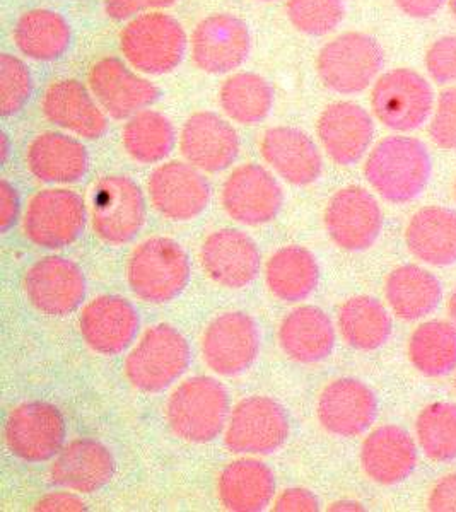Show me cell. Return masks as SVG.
I'll return each mask as SVG.
<instances>
[{
	"label": "cell",
	"mask_w": 456,
	"mask_h": 512,
	"mask_svg": "<svg viewBox=\"0 0 456 512\" xmlns=\"http://www.w3.org/2000/svg\"><path fill=\"white\" fill-rule=\"evenodd\" d=\"M318 509L320 504L315 495L311 494L310 490L299 487L281 492L272 506V511L277 512H315Z\"/></svg>",
	"instance_id": "obj_45"
},
{
	"label": "cell",
	"mask_w": 456,
	"mask_h": 512,
	"mask_svg": "<svg viewBox=\"0 0 456 512\" xmlns=\"http://www.w3.org/2000/svg\"><path fill=\"white\" fill-rule=\"evenodd\" d=\"M433 89L412 69H393L375 82L371 108L386 128L410 132L426 123L433 111Z\"/></svg>",
	"instance_id": "obj_9"
},
{
	"label": "cell",
	"mask_w": 456,
	"mask_h": 512,
	"mask_svg": "<svg viewBox=\"0 0 456 512\" xmlns=\"http://www.w3.org/2000/svg\"><path fill=\"white\" fill-rule=\"evenodd\" d=\"M86 224V205L67 188H47L33 195L24 212L23 233L48 250L72 245Z\"/></svg>",
	"instance_id": "obj_8"
},
{
	"label": "cell",
	"mask_w": 456,
	"mask_h": 512,
	"mask_svg": "<svg viewBox=\"0 0 456 512\" xmlns=\"http://www.w3.org/2000/svg\"><path fill=\"white\" fill-rule=\"evenodd\" d=\"M445 0H395L398 9L410 18H431L441 9Z\"/></svg>",
	"instance_id": "obj_49"
},
{
	"label": "cell",
	"mask_w": 456,
	"mask_h": 512,
	"mask_svg": "<svg viewBox=\"0 0 456 512\" xmlns=\"http://www.w3.org/2000/svg\"><path fill=\"white\" fill-rule=\"evenodd\" d=\"M455 197H456V181H455Z\"/></svg>",
	"instance_id": "obj_55"
},
{
	"label": "cell",
	"mask_w": 456,
	"mask_h": 512,
	"mask_svg": "<svg viewBox=\"0 0 456 512\" xmlns=\"http://www.w3.org/2000/svg\"><path fill=\"white\" fill-rule=\"evenodd\" d=\"M410 362L424 376H443L456 367V326L448 321H427L412 333Z\"/></svg>",
	"instance_id": "obj_38"
},
{
	"label": "cell",
	"mask_w": 456,
	"mask_h": 512,
	"mask_svg": "<svg viewBox=\"0 0 456 512\" xmlns=\"http://www.w3.org/2000/svg\"><path fill=\"white\" fill-rule=\"evenodd\" d=\"M450 9L453 12V16L456 18V0H450Z\"/></svg>",
	"instance_id": "obj_53"
},
{
	"label": "cell",
	"mask_w": 456,
	"mask_h": 512,
	"mask_svg": "<svg viewBox=\"0 0 456 512\" xmlns=\"http://www.w3.org/2000/svg\"><path fill=\"white\" fill-rule=\"evenodd\" d=\"M166 420L173 434L183 441L211 443L228 425V391L207 376L187 379L168 398Z\"/></svg>",
	"instance_id": "obj_2"
},
{
	"label": "cell",
	"mask_w": 456,
	"mask_h": 512,
	"mask_svg": "<svg viewBox=\"0 0 456 512\" xmlns=\"http://www.w3.org/2000/svg\"><path fill=\"white\" fill-rule=\"evenodd\" d=\"M417 439L427 458L451 461L456 458V405L433 403L424 408L416 422Z\"/></svg>",
	"instance_id": "obj_39"
},
{
	"label": "cell",
	"mask_w": 456,
	"mask_h": 512,
	"mask_svg": "<svg viewBox=\"0 0 456 512\" xmlns=\"http://www.w3.org/2000/svg\"><path fill=\"white\" fill-rule=\"evenodd\" d=\"M260 154L282 180L294 187L311 185L322 175V154L310 135L299 128H269L260 140Z\"/></svg>",
	"instance_id": "obj_25"
},
{
	"label": "cell",
	"mask_w": 456,
	"mask_h": 512,
	"mask_svg": "<svg viewBox=\"0 0 456 512\" xmlns=\"http://www.w3.org/2000/svg\"><path fill=\"white\" fill-rule=\"evenodd\" d=\"M41 113L55 127L82 139H100L108 130L106 111L77 79L53 81L41 96Z\"/></svg>",
	"instance_id": "obj_19"
},
{
	"label": "cell",
	"mask_w": 456,
	"mask_h": 512,
	"mask_svg": "<svg viewBox=\"0 0 456 512\" xmlns=\"http://www.w3.org/2000/svg\"><path fill=\"white\" fill-rule=\"evenodd\" d=\"M240 151V139L231 123L212 111H197L180 132V152L188 164L204 173L229 168Z\"/></svg>",
	"instance_id": "obj_20"
},
{
	"label": "cell",
	"mask_w": 456,
	"mask_h": 512,
	"mask_svg": "<svg viewBox=\"0 0 456 512\" xmlns=\"http://www.w3.org/2000/svg\"><path fill=\"white\" fill-rule=\"evenodd\" d=\"M4 441L19 460L30 463L52 460L64 448V417L50 403H23L7 417Z\"/></svg>",
	"instance_id": "obj_11"
},
{
	"label": "cell",
	"mask_w": 456,
	"mask_h": 512,
	"mask_svg": "<svg viewBox=\"0 0 456 512\" xmlns=\"http://www.w3.org/2000/svg\"><path fill=\"white\" fill-rule=\"evenodd\" d=\"M323 221L335 245L342 250L363 251L380 236L383 214L368 190L345 187L330 198Z\"/></svg>",
	"instance_id": "obj_17"
},
{
	"label": "cell",
	"mask_w": 456,
	"mask_h": 512,
	"mask_svg": "<svg viewBox=\"0 0 456 512\" xmlns=\"http://www.w3.org/2000/svg\"><path fill=\"white\" fill-rule=\"evenodd\" d=\"M274 492V473L262 461H233L217 478V495L228 511H262L269 506Z\"/></svg>",
	"instance_id": "obj_31"
},
{
	"label": "cell",
	"mask_w": 456,
	"mask_h": 512,
	"mask_svg": "<svg viewBox=\"0 0 456 512\" xmlns=\"http://www.w3.org/2000/svg\"><path fill=\"white\" fill-rule=\"evenodd\" d=\"M385 296L400 320L414 321L438 308L443 289L431 272L417 265H402L388 275Z\"/></svg>",
	"instance_id": "obj_33"
},
{
	"label": "cell",
	"mask_w": 456,
	"mask_h": 512,
	"mask_svg": "<svg viewBox=\"0 0 456 512\" xmlns=\"http://www.w3.org/2000/svg\"><path fill=\"white\" fill-rule=\"evenodd\" d=\"M115 460L106 446L94 439H76L62 448L50 468V478L64 489L93 494L110 482Z\"/></svg>",
	"instance_id": "obj_26"
},
{
	"label": "cell",
	"mask_w": 456,
	"mask_h": 512,
	"mask_svg": "<svg viewBox=\"0 0 456 512\" xmlns=\"http://www.w3.org/2000/svg\"><path fill=\"white\" fill-rule=\"evenodd\" d=\"M19 216V195L7 180L0 181V231L7 233Z\"/></svg>",
	"instance_id": "obj_48"
},
{
	"label": "cell",
	"mask_w": 456,
	"mask_h": 512,
	"mask_svg": "<svg viewBox=\"0 0 456 512\" xmlns=\"http://www.w3.org/2000/svg\"><path fill=\"white\" fill-rule=\"evenodd\" d=\"M405 241L412 255L434 267L456 263V212L446 207H424L405 229Z\"/></svg>",
	"instance_id": "obj_30"
},
{
	"label": "cell",
	"mask_w": 456,
	"mask_h": 512,
	"mask_svg": "<svg viewBox=\"0 0 456 512\" xmlns=\"http://www.w3.org/2000/svg\"><path fill=\"white\" fill-rule=\"evenodd\" d=\"M427 507L436 512H456V473L446 475L434 485Z\"/></svg>",
	"instance_id": "obj_46"
},
{
	"label": "cell",
	"mask_w": 456,
	"mask_h": 512,
	"mask_svg": "<svg viewBox=\"0 0 456 512\" xmlns=\"http://www.w3.org/2000/svg\"><path fill=\"white\" fill-rule=\"evenodd\" d=\"M19 52L38 62L57 60L69 50L72 31L59 12L33 9L24 12L12 33Z\"/></svg>",
	"instance_id": "obj_34"
},
{
	"label": "cell",
	"mask_w": 456,
	"mask_h": 512,
	"mask_svg": "<svg viewBox=\"0 0 456 512\" xmlns=\"http://www.w3.org/2000/svg\"><path fill=\"white\" fill-rule=\"evenodd\" d=\"M127 280L132 292L144 303H170L190 280L187 253L173 239H146L130 253Z\"/></svg>",
	"instance_id": "obj_4"
},
{
	"label": "cell",
	"mask_w": 456,
	"mask_h": 512,
	"mask_svg": "<svg viewBox=\"0 0 456 512\" xmlns=\"http://www.w3.org/2000/svg\"><path fill=\"white\" fill-rule=\"evenodd\" d=\"M448 311H450L451 320L456 326V289L451 294L450 301H448Z\"/></svg>",
	"instance_id": "obj_52"
},
{
	"label": "cell",
	"mask_w": 456,
	"mask_h": 512,
	"mask_svg": "<svg viewBox=\"0 0 456 512\" xmlns=\"http://www.w3.org/2000/svg\"><path fill=\"white\" fill-rule=\"evenodd\" d=\"M88 88L106 115L115 120L134 117L159 98L158 88L151 81L117 57H103L91 65Z\"/></svg>",
	"instance_id": "obj_12"
},
{
	"label": "cell",
	"mask_w": 456,
	"mask_h": 512,
	"mask_svg": "<svg viewBox=\"0 0 456 512\" xmlns=\"http://www.w3.org/2000/svg\"><path fill=\"white\" fill-rule=\"evenodd\" d=\"M429 134L436 146L446 151H456V88L446 89L439 94Z\"/></svg>",
	"instance_id": "obj_42"
},
{
	"label": "cell",
	"mask_w": 456,
	"mask_h": 512,
	"mask_svg": "<svg viewBox=\"0 0 456 512\" xmlns=\"http://www.w3.org/2000/svg\"><path fill=\"white\" fill-rule=\"evenodd\" d=\"M320 268L315 255L306 248L284 246L270 256L265 265V282L269 291L284 303H298L315 291Z\"/></svg>",
	"instance_id": "obj_32"
},
{
	"label": "cell",
	"mask_w": 456,
	"mask_h": 512,
	"mask_svg": "<svg viewBox=\"0 0 456 512\" xmlns=\"http://www.w3.org/2000/svg\"><path fill=\"white\" fill-rule=\"evenodd\" d=\"M260 2H272V0H260Z\"/></svg>",
	"instance_id": "obj_54"
},
{
	"label": "cell",
	"mask_w": 456,
	"mask_h": 512,
	"mask_svg": "<svg viewBox=\"0 0 456 512\" xmlns=\"http://www.w3.org/2000/svg\"><path fill=\"white\" fill-rule=\"evenodd\" d=\"M361 465L380 485H395L410 477L417 465V449L409 432L397 425H383L364 439Z\"/></svg>",
	"instance_id": "obj_27"
},
{
	"label": "cell",
	"mask_w": 456,
	"mask_h": 512,
	"mask_svg": "<svg viewBox=\"0 0 456 512\" xmlns=\"http://www.w3.org/2000/svg\"><path fill=\"white\" fill-rule=\"evenodd\" d=\"M287 19L304 35L325 36L342 23V0H287Z\"/></svg>",
	"instance_id": "obj_40"
},
{
	"label": "cell",
	"mask_w": 456,
	"mask_h": 512,
	"mask_svg": "<svg viewBox=\"0 0 456 512\" xmlns=\"http://www.w3.org/2000/svg\"><path fill=\"white\" fill-rule=\"evenodd\" d=\"M200 263L209 279L226 289H243L257 279L260 251L255 241L238 229H219L205 238Z\"/></svg>",
	"instance_id": "obj_21"
},
{
	"label": "cell",
	"mask_w": 456,
	"mask_h": 512,
	"mask_svg": "<svg viewBox=\"0 0 456 512\" xmlns=\"http://www.w3.org/2000/svg\"><path fill=\"white\" fill-rule=\"evenodd\" d=\"M376 396L352 378L335 379L320 393L316 415L325 431L339 437L361 436L376 419Z\"/></svg>",
	"instance_id": "obj_22"
},
{
	"label": "cell",
	"mask_w": 456,
	"mask_h": 512,
	"mask_svg": "<svg viewBox=\"0 0 456 512\" xmlns=\"http://www.w3.org/2000/svg\"><path fill=\"white\" fill-rule=\"evenodd\" d=\"M24 294L41 315L65 316L86 296V279L76 263L47 256L33 263L23 279Z\"/></svg>",
	"instance_id": "obj_15"
},
{
	"label": "cell",
	"mask_w": 456,
	"mask_h": 512,
	"mask_svg": "<svg viewBox=\"0 0 456 512\" xmlns=\"http://www.w3.org/2000/svg\"><path fill=\"white\" fill-rule=\"evenodd\" d=\"M176 0H106L105 12L115 21L137 18L146 12L159 11L175 4Z\"/></svg>",
	"instance_id": "obj_44"
},
{
	"label": "cell",
	"mask_w": 456,
	"mask_h": 512,
	"mask_svg": "<svg viewBox=\"0 0 456 512\" xmlns=\"http://www.w3.org/2000/svg\"><path fill=\"white\" fill-rule=\"evenodd\" d=\"M146 222V200L129 176H103L91 193V224L101 241L125 245Z\"/></svg>",
	"instance_id": "obj_7"
},
{
	"label": "cell",
	"mask_w": 456,
	"mask_h": 512,
	"mask_svg": "<svg viewBox=\"0 0 456 512\" xmlns=\"http://www.w3.org/2000/svg\"><path fill=\"white\" fill-rule=\"evenodd\" d=\"M139 325L134 306L118 296L96 297L79 316L84 342L101 355L122 354L134 342Z\"/></svg>",
	"instance_id": "obj_24"
},
{
	"label": "cell",
	"mask_w": 456,
	"mask_h": 512,
	"mask_svg": "<svg viewBox=\"0 0 456 512\" xmlns=\"http://www.w3.org/2000/svg\"><path fill=\"white\" fill-rule=\"evenodd\" d=\"M151 205L164 219L192 221L211 200V188L192 164L170 161L152 171L147 181Z\"/></svg>",
	"instance_id": "obj_18"
},
{
	"label": "cell",
	"mask_w": 456,
	"mask_h": 512,
	"mask_svg": "<svg viewBox=\"0 0 456 512\" xmlns=\"http://www.w3.org/2000/svg\"><path fill=\"white\" fill-rule=\"evenodd\" d=\"M219 105L229 120L240 125H255L269 117L274 106V89L258 74L238 72L223 82Z\"/></svg>",
	"instance_id": "obj_36"
},
{
	"label": "cell",
	"mask_w": 456,
	"mask_h": 512,
	"mask_svg": "<svg viewBox=\"0 0 456 512\" xmlns=\"http://www.w3.org/2000/svg\"><path fill=\"white\" fill-rule=\"evenodd\" d=\"M339 330L345 342L357 350H375L392 333V320L385 306L369 296L347 299L339 309Z\"/></svg>",
	"instance_id": "obj_35"
},
{
	"label": "cell",
	"mask_w": 456,
	"mask_h": 512,
	"mask_svg": "<svg viewBox=\"0 0 456 512\" xmlns=\"http://www.w3.org/2000/svg\"><path fill=\"white\" fill-rule=\"evenodd\" d=\"M0 152H2V163H6L7 154H9V142H7V135H0Z\"/></svg>",
	"instance_id": "obj_51"
},
{
	"label": "cell",
	"mask_w": 456,
	"mask_h": 512,
	"mask_svg": "<svg viewBox=\"0 0 456 512\" xmlns=\"http://www.w3.org/2000/svg\"><path fill=\"white\" fill-rule=\"evenodd\" d=\"M383 67L378 41L349 31L323 45L316 57V72L325 88L339 94L363 93Z\"/></svg>",
	"instance_id": "obj_6"
},
{
	"label": "cell",
	"mask_w": 456,
	"mask_h": 512,
	"mask_svg": "<svg viewBox=\"0 0 456 512\" xmlns=\"http://www.w3.org/2000/svg\"><path fill=\"white\" fill-rule=\"evenodd\" d=\"M364 176L378 195L405 204L421 195L431 176V156L421 140L392 135L369 152Z\"/></svg>",
	"instance_id": "obj_1"
},
{
	"label": "cell",
	"mask_w": 456,
	"mask_h": 512,
	"mask_svg": "<svg viewBox=\"0 0 456 512\" xmlns=\"http://www.w3.org/2000/svg\"><path fill=\"white\" fill-rule=\"evenodd\" d=\"M289 437L286 410L269 396L241 400L229 415L224 444L233 453L269 454Z\"/></svg>",
	"instance_id": "obj_10"
},
{
	"label": "cell",
	"mask_w": 456,
	"mask_h": 512,
	"mask_svg": "<svg viewBox=\"0 0 456 512\" xmlns=\"http://www.w3.org/2000/svg\"><path fill=\"white\" fill-rule=\"evenodd\" d=\"M260 352V333L252 316L229 311L205 328L202 357L219 376H236L252 366Z\"/></svg>",
	"instance_id": "obj_13"
},
{
	"label": "cell",
	"mask_w": 456,
	"mask_h": 512,
	"mask_svg": "<svg viewBox=\"0 0 456 512\" xmlns=\"http://www.w3.org/2000/svg\"><path fill=\"white\" fill-rule=\"evenodd\" d=\"M363 509L361 504L352 501L334 502L332 506L328 507V511H363Z\"/></svg>",
	"instance_id": "obj_50"
},
{
	"label": "cell",
	"mask_w": 456,
	"mask_h": 512,
	"mask_svg": "<svg viewBox=\"0 0 456 512\" xmlns=\"http://www.w3.org/2000/svg\"><path fill=\"white\" fill-rule=\"evenodd\" d=\"M190 364V345L175 326H151L123 364V373L135 390L159 393L175 383Z\"/></svg>",
	"instance_id": "obj_5"
},
{
	"label": "cell",
	"mask_w": 456,
	"mask_h": 512,
	"mask_svg": "<svg viewBox=\"0 0 456 512\" xmlns=\"http://www.w3.org/2000/svg\"><path fill=\"white\" fill-rule=\"evenodd\" d=\"M88 164V151L82 142L60 132L36 135L26 151V166L43 183H76L86 175Z\"/></svg>",
	"instance_id": "obj_28"
},
{
	"label": "cell",
	"mask_w": 456,
	"mask_h": 512,
	"mask_svg": "<svg viewBox=\"0 0 456 512\" xmlns=\"http://www.w3.org/2000/svg\"><path fill=\"white\" fill-rule=\"evenodd\" d=\"M426 67L438 84L456 82V36L434 41L426 53Z\"/></svg>",
	"instance_id": "obj_43"
},
{
	"label": "cell",
	"mask_w": 456,
	"mask_h": 512,
	"mask_svg": "<svg viewBox=\"0 0 456 512\" xmlns=\"http://www.w3.org/2000/svg\"><path fill=\"white\" fill-rule=\"evenodd\" d=\"M122 144L130 158L137 163H159L173 149L175 128L163 113L142 110L125 123Z\"/></svg>",
	"instance_id": "obj_37"
},
{
	"label": "cell",
	"mask_w": 456,
	"mask_h": 512,
	"mask_svg": "<svg viewBox=\"0 0 456 512\" xmlns=\"http://www.w3.org/2000/svg\"><path fill=\"white\" fill-rule=\"evenodd\" d=\"M33 91V79L23 60L11 53L0 55V113L12 117L23 110Z\"/></svg>",
	"instance_id": "obj_41"
},
{
	"label": "cell",
	"mask_w": 456,
	"mask_h": 512,
	"mask_svg": "<svg viewBox=\"0 0 456 512\" xmlns=\"http://www.w3.org/2000/svg\"><path fill=\"white\" fill-rule=\"evenodd\" d=\"M120 50L132 69L147 76H163L182 64L187 35L170 14L146 12L125 24Z\"/></svg>",
	"instance_id": "obj_3"
},
{
	"label": "cell",
	"mask_w": 456,
	"mask_h": 512,
	"mask_svg": "<svg viewBox=\"0 0 456 512\" xmlns=\"http://www.w3.org/2000/svg\"><path fill=\"white\" fill-rule=\"evenodd\" d=\"M33 509L43 512H79L86 511V504L71 492H52L41 497Z\"/></svg>",
	"instance_id": "obj_47"
},
{
	"label": "cell",
	"mask_w": 456,
	"mask_h": 512,
	"mask_svg": "<svg viewBox=\"0 0 456 512\" xmlns=\"http://www.w3.org/2000/svg\"><path fill=\"white\" fill-rule=\"evenodd\" d=\"M316 134L328 158L340 166H351L368 151L375 123L363 106L337 101L322 111L316 122Z\"/></svg>",
	"instance_id": "obj_23"
},
{
	"label": "cell",
	"mask_w": 456,
	"mask_h": 512,
	"mask_svg": "<svg viewBox=\"0 0 456 512\" xmlns=\"http://www.w3.org/2000/svg\"><path fill=\"white\" fill-rule=\"evenodd\" d=\"M279 344L291 361L299 364L323 361L334 350V323L322 309L301 306L282 320Z\"/></svg>",
	"instance_id": "obj_29"
},
{
	"label": "cell",
	"mask_w": 456,
	"mask_h": 512,
	"mask_svg": "<svg viewBox=\"0 0 456 512\" xmlns=\"http://www.w3.org/2000/svg\"><path fill=\"white\" fill-rule=\"evenodd\" d=\"M250 31L233 14H212L202 19L192 33L193 64L205 74L221 76L238 69L250 53Z\"/></svg>",
	"instance_id": "obj_14"
},
{
	"label": "cell",
	"mask_w": 456,
	"mask_h": 512,
	"mask_svg": "<svg viewBox=\"0 0 456 512\" xmlns=\"http://www.w3.org/2000/svg\"><path fill=\"white\" fill-rule=\"evenodd\" d=\"M221 202L233 221L262 226L277 217L284 193L267 169L258 164H243L224 181Z\"/></svg>",
	"instance_id": "obj_16"
}]
</instances>
